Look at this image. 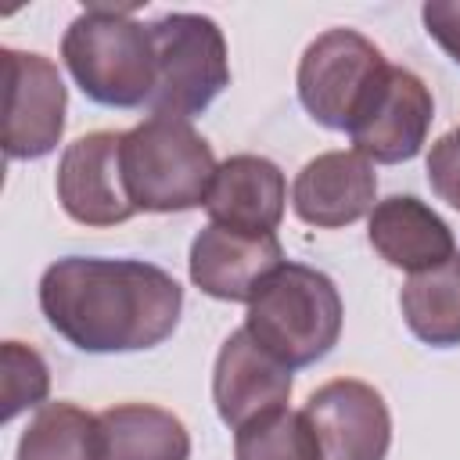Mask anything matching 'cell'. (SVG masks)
I'll use <instances>...</instances> for the list:
<instances>
[{
    "mask_svg": "<svg viewBox=\"0 0 460 460\" xmlns=\"http://www.w3.org/2000/svg\"><path fill=\"white\" fill-rule=\"evenodd\" d=\"M4 356V413L0 420H14L22 410L47 402L50 392V370L43 363V356L22 341H4L0 349Z\"/></svg>",
    "mask_w": 460,
    "mask_h": 460,
    "instance_id": "cell-20",
    "label": "cell"
},
{
    "mask_svg": "<svg viewBox=\"0 0 460 460\" xmlns=\"http://www.w3.org/2000/svg\"><path fill=\"white\" fill-rule=\"evenodd\" d=\"M234 460H320V446L305 413L284 406L234 431Z\"/></svg>",
    "mask_w": 460,
    "mask_h": 460,
    "instance_id": "cell-19",
    "label": "cell"
},
{
    "mask_svg": "<svg viewBox=\"0 0 460 460\" xmlns=\"http://www.w3.org/2000/svg\"><path fill=\"white\" fill-rule=\"evenodd\" d=\"M424 32L460 65V0H428L420 7Z\"/></svg>",
    "mask_w": 460,
    "mask_h": 460,
    "instance_id": "cell-22",
    "label": "cell"
},
{
    "mask_svg": "<svg viewBox=\"0 0 460 460\" xmlns=\"http://www.w3.org/2000/svg\"><path fill=\"white\" fill-rule=\"evenodd\" d=\"M320 460H385L392 446V413L385 395L356 377L320 385L302 406Z\"/></svg>",
    "mask_w": 460,
    "mask_h": 460,
    "instance_id": "cell-9",
    "label": "cell"
},
{
    "mask_svg": "<svg viewBox=\"0 0 460 460\" xmlns=\"http://www.w3.org/2000/svg\"><path fill=\"white\" fill-rule=\"evenodd\" d=\"M341 295L313 266L284 262L248 302L244 331L284 367H313L341 338Z\"/></svg>",
    "mask_w": 460,
    "mask_h": 460,
    "instance_id": "cell-3",
    "label": "cell"
},
{
    "mask_svg": "<svg viewBox=\"0 0 460 460\" xmlns=\"http://www.w3.org/2000/svg\"><path fill=\"white\" fill-rule=\"evenodd\" d=\"M385 68L388 61L381 47H374L363 32L327 29L305 47L298 61V101L313 122L349 133Z\"/></svg>",
    "mask_w": 460,
    "mask_h": 460,
    "instance_id": "cell-6",
    "label": "cell"
},
{
    "mask_svg": "<svg viewBox=\"0 0 460 460\" xmlns=\"http://www.w3.org/2000/svg\"><path fill=\"white\" fill-rule=\"evenodd\" d=\"M399 309L413 338L424 345H460V259L453 255L446 266L410 277L399 291Z\"/></svg>",
    "mask_w": 460,
    "mask_h": 460,
    "instance_id": "cell-17",
    "label": "cell"
},
{
    "mask_svg": "<svg viewBox=\"0 0 460 460\" xmlns=\"http://www.w3.org/2000/svg\"><path fill=\"white\" fill-rule=\"evenodd\" d=\"M277 234H244L208 223L190 241V280L219 302H252L259 288L284 266Z\"/></svg>",
    "mask_w": 460,
    "mask_h": 460,
    "instance_id": "cell-12",
    "label": "cell"
},
{
    "mask_svg": "<svg viewBox=\"0 0 460 460\" xmlns=\"http://www.w3.org/2000/svg\"><path fill=\"white\" fill-rule=\"evenodd\" d=\"M58 201L83 226H115L137 216L122 176V133L97 129L72 140L58 162Z\"/></svg>",
    "mask_w": 460,
    "mask_h": 460,
    "instance_id": "cell-10",
    "label": "cell"
},
{
    "mask_svg": "<svg viewBox=\"0 0 460 460\" xmlns=\"http://www.w3.org/2000/svg\"><path fill=\"white\" fill-rule=\"evenodd\" d=\"M428 183L438 201L460 212V126L442 133L428 151Z\"/></svg>",
    "mask_w": 460,
    "mask_h": 460,
    "instance_id": "cell-21",
    "label": "cell"
},
{
    "mask_svg": "<svg viewBox=\"0 0 460 460\" xmlns=\"http://www.w3.org/2000/svg\"><path fill=\"white\" fill-rule=\"evenodd\" d=\"M4 155L11 162L43 158L61 144L68 90L58 65L32 50L4 47Z\"/></svg>",
    "mask_w": 460,
    "mask_h": 460,
    "instance_id": "cell-7",
    "label": "cell"
},
{
    "mask_svg": "<svg viewBox=\"0 0 460 460\" xmlns=\"http://www.w3.org/2000/svg\"><path fill=\"white\" fill-rule=\"evenodd\" d=\"M370 248L395 270L417 277L453 259L456 241L449 223L413 194H392L367 216Z\"/></svg>",
    "mask_w": 460,
    "mask_h": 460,
    "instance_id": "cell-14",
    "label": "cell"
},
{
    "mask_svg": "<svg viewBox=\"0 0 460 460\" xmlns=\"http://www.w3.org/2000/svg\"><path fill=\"white\" fill-rule=\"evenodd\" d=\"M377 205V172L356 151H323L309 158L291 183V208L320 230L349 226Z\"/></svg>",
    "mask_w": 460,
    "mask_h": 460,
    "instance_id": "cell-13",
    "label": "cell"
},
{
    "mask_svg": "<svg viewBox=\"0 0 460 460\" xmlns=\"http://www.w3.org/2000/svg\"><path fill=\"white\" fill-rule=\"evenodd\" d=\"M180 309V280L140 259L65 255L40 277V313L79 352L155 349L176 331Z\"/></svg>",
    "mask_w": 460,
    "mask_h": 460,
    "instance_id": "cell-1",
    "label": "cell"
},
{
    "mask_svg": "<svg viewBox=\"0 0 460 460\" xmlns=\"http://www.w3.org/2000/svg\"><path fill=\"white\" fill-rule=\"evenodd\" d=\"M137 4H86L61 36V58L75 86L104 108H140L155 90L151 25Z\"/></svg>",
    "mask_w": 460,
    "mask_h": 460,
    "instance_id": "cell-2",
    "label": "cell"
},
{
    "mask_svg": "<svg viewBox=\"0 0 460 460\" xmlns=\"http://www.w3.org/2000/svg\"><path fill=\"white\" fill-rule=\"evenodd\" d=\"M288 180L262 155H230L219 162L208 190V219L244 234H273L284 219Z\"/></svg>",
    "mask_w": 460,
    "mask_h": 460,
    "instance_id": "cell-15",
    "label": "cell"
},
{
    "mask_svg": "<svg viewBox=\"0 0 460 460\" xmlns=\"http://www.w3.org/2000/svg\"><path fill=\"white\" fill-rule=\"evenodd\" d=\"M155 43V90L147 101L151 115L190 119L201 115L226 86L230 61L223 29L190 11H172L151 22Z\"/></svg>",
    "mask_w": 460,
    "mask_h": 460,
    "instance_id": "cell-5",
    "label": "cell"
},
{
    "mask_svg": "<svg viewBox=\"0 0 460 460\" xmlns=\"http://www.w3.org/2000/svg\"><path fill=\"white\" fill-rule=\"evenodd\" d=\"M216 169L212 144L190 119L151 115L122 133V176L137 212H187L205 205Z\"/></svg>",
    "mask_w": 460,
    "mask_h": 460,
    "instance_id": "cell-4",
    "label": "cell"
},
{
    "mask_svg": "<svg viewBox=\"0 0 460 460\" xmlns=\"http://www.w3.org/2000/svg\"><path fill=\"white\" fill-rule=\"evenodd\" d=\"M435 119V101L424 79L410 68L388 65L377 79L374 93L359 108L356 122L349 126L352 151L367 162L399 165L420 155L428 144V129Z\"/></svg>",
    "mask_w": 460,
    "mask_h": 460,
    "instance_id": "cell-8",
    "label": "cell"
},
{
    "mask_svg": "<svg viewBox=\"0 0 460 460\" xmlns=\"http://www.w3.org/2000/svg\"><path fill=\"white\" fill-rule=\"evenodd\" d=\"M291 367L273 359L244 327L234 331L212 367V402L219 420L237 431L273 410H284L291 399Z\"/></svg>",
    "mask_w": 460,
    "mask_h": 460,
    "instance_id": "cell-11",
    "label": "cell"
},
{
    "mask_svg": "<svg viewBox=\"0 0 460 460\" xmlns=\"http://www.w3.org/2000/svg\"><path fill=\"white\" fill-rule=\"evenodd\" d=\"M104 460H190L183 420L151 402H119L97 413Z\"/></svg>",
    "mask_w": 460,
    "mask_h": 460,
    "instance_id": "cell-16",
    "label": "cell"
},
{
    "mask_svg": "<svg viewBox=\"0 0 460 460\" xmlns=\"http://www.w3.org/2000/svg\"><path fill=\"white\" fill-rule=\"evenodd\" d=\"M18 460H104L101 420L75 402H43L18 438Z\"/></svg>",
    "mask_w": 460,
    "mask_h": 460,
    "instance_id": "cell-18",
    "label": "cell"
}]
</instances>
